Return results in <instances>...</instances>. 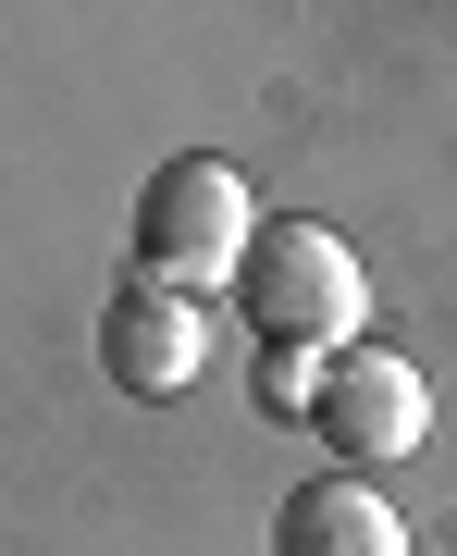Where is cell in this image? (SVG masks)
Returning <instances> with one entry per match:
<instances>
[{"label":"cell","mask_w":457,"mask_h":556,"mask_svg":"<svg viewBox=\"0 0 457 556\" xmlns=\"http://www.w3.org/2000/svg\"><path fill=\"white\" fill-rule=\"evenodd\" d=\"M272 556H408V519H396V495L334 470V482H297L272 507Z\"/></svg>","instance_id":"5b68a950"},{"label":"cell","mask_w":457,"mask_h":556,"mask_svg":"<svg viewBox=\"0 0 457 556\" xmlns=\"http://www.w3.org/2000/svg\"><path fill=\"white\" fill-rule=\"evenodd\" d=\"M259 408H272V420H309V408H321V358L259 346Z\"/></svg>","instance_id":"8992f818"},{"label":"cell","mask_w":457,"mask_h":556,"mask_svg":"<svg viewBox=\"0 0 457 556\" xmlns=\"http://www.w3.org/2000/svg\"><path fill=\"white\" fill-rule=\"evenodd\" d=\"M100 371L124 396H186V383L211 371V309L186 298V285H112L100 298Z\"/></svg>","instance_id":"277c9868"},{"label":"cell","mask_w":457,"mask_h":556,"mask_svg":"<svg viewBox=\"0 0 457 556\" xmlns=\"http://www.w3.org/2000/svg\"><path fill=\"white\" fill-rule=\"evenodd\" d=\"M236 321L259 346H297V358H334L358 346V321H371V285H358V248L334 223H259L247 273H236Z\"/></svg>","instance_id":"6da1fadb"},{"label":"cell","mask_w":457,"mask_h":556,"mask_svg":"<svg viewBox=\"0 0 457 556\" xmlns=\"http://www.w3.org/2000/svg\"><path fill=\"white\" fill-rule=\"evenodd\" d=\"M259 248V199L236 161L211 149H174L161 174L137 186V273L149 285H186V298H211V285H236Z\"/></svg>","instance_id":"7a4b0ae2"},{"label":"cell","mask_w":457,"mask_h":556,"mask_svg":"<svg viewBox=\"0 0 457 556\" xmlns=\"http://www.w3.org/2000/svg\"><path fill=\"white\" fill-rule=\"evenodd\" d=\"M309 433L346 457V470H396V457L433 433V396H420V371L396 346H334L321 358V408H309Z\"/></svg>","instance_id":"3957f363"}]
</instances>
